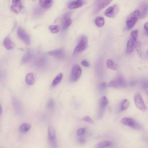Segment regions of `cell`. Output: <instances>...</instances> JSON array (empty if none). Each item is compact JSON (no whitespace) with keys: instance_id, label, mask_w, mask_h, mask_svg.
Returning a JSON list of instances; mask_svg holds the SVG:
<instances>
[{"instance_id":"24","label":"cell","mask_w":148,"mask_h":148,"mask_svg":"<svg viewBox=\"0 0 148 148\" xmlns=\"http://www.w3.org/2000/svg\"><path fill=\"white\" fill-rule=\"evenodd\" d=\"M13 105L15 111L17 113H20L21 110V106L19 101L16 98L13 99Z\"/></svg>"},{"instance_id":"23","label":"cell","mask_w":148,"mask_h":148,"mask_svg":"<svg viewBox=\"0 0 148 148\" xmlns=\"http://www.w3.org/2000/svg\"><path fill=\"white\" fill-rule=\"evenodd\" d=\"M31 128V125L28 123H23L20 126L19 130L22 133H25L29 131Z\"/></svg>"},{"instance_id":"13","label":"cell","mask_w":148,"mask_h":148,"mask_svg":"<svg viewBox=\"0 0 148 148\" xmlns=\"http://www.w3.org/2000/svg\"><path fill=\"white\" fill-rule=\"evenodd\" d=\"M136 40L132 37L128 40L127 44V53H130L132 52Z\"/></svg>"},{"instance_id":"1","label":"cell","mask_w":148,"mask_h":148,"mask_svg":"<svg viewBox=\"0 0 148 148\" xmlns=\"http://www.w3.org/2000/svg\"><path fill=\"white\" fill-rule=\"evenodd\" d=\"M126 85V82L124 77L119 75L114 80L110 82L108 86L114 88H122Z\"/></svg>"},{"instance_id":"16","label":"cell","mask_w":148,"mask_h":148,"mask_svg":"<svg viewBox=\"0 0 148 148\" xmlns=\"http://www.w3.org/2000/svg\"><path fill=\"white\" fill-rule=\"evenodd\" d=\"M25 81L26 83L29 85H32L34 83L35 79L32 73H30L27 75Z\"/></svg>"},{"instance_id":"25","label":"cell","mask_w":148,"mask_h":148,"mask_svg":"<svg viewBox=\"0 0 148 148\" xmlns=\"http://www.w3.org/2000/svg\"><path fill=\"white\" fill-rule=\"evenodd\" d=\"M32 57V53L30 52H27L23 56L22 59V62L23 63H26L30 61Z\"/></svg>"},{"instance_id":"14","label":"cell","mask_w":148,"mask_h":148,"mask_svg":"<svg viewBox=\"0 0 148 148\" xmlns=\"http://www.w3.org/2000/svg\"><path fill=\"white\" fill-rule=\"evenodd\" d=\"M22 8V5L20 2L17 3L13 4L11 6L10 9L13 12L18 14L21 10Z\"/></svg>"},{"instance_id":"5","label":"cell","mask_w":148,"mask_h":148,"mask_svg":"<svg viewBox=\"0 0 148 148\" xmlns=\"http://www.w3.org/2000/svg\"><path fill=\"white\" fill-rule=\"evenodd\" d=\"M121 123L134 129L140 130L141 129L140 125L134 119L131 118H124L122 119Z\"/></svg>"},{"instance_id":"28","label":"cell","mask_w":148,"mask_h":148,"mask_svg":"<svg viewBox=\"0 0 148 148\" xmlns=\"http://www.w3.org/2000/svg\"><path fill=\"white\" fill-rule=\"evenodd\" d=\"M130 105V102L127 99H124L122 102L121 106V111H124L127 109Z\"/></svg>"},{"instance_id":"26","label":"cell","mask_w":148,"mask_h":148,"mask_svg":"<svg viewBox=\"0 0 148 148\" xmlns=\"http://www.w3.org/2000/svg\"><path fill=\"white\" fill-rule=\"evenodd\" d=\"M110 141H105L100 142L98 143L95 147V148H103L109 146L111 145Z\"/></svg>"},{"instance_id":"22","label":"cell","mask_w":148,"mask_h":148,"mask_svg":"<svg viewBox=\"0 0 148 148\" xmlns=\"http://www.w3.org/2000/svg\"><path fill=\"white\" fill-rule=\"evenodd\" d=\"M63 77V74L60 73L58 74L53 79L51 86L52 87H54L58 84L61 81Z\"/></svg>"},{"instance_id":"38","label":"cell","mask_w":148,"mask_h":148,"mask_svg":"<svg viewBox=\"0 0 148 148\" xmlns=\"http://www.w3.org/2000/svg\"><path fill=\"white\" fill-rule=\"evenodd\" d=\"M148 22L146 23L144 25V28L147 31H148Z\"/></svg>"},{"instance_id":"32","label":"cell","mask_w":148,"mask_h":148,"mask_svg":"<svg viewBox=\"0 0 148 148\" xmlns=\"http://www.w3.org/2000/svg\"><path fill=\"white\" fill-rule=\"evenodd\" d=\"M82 120L86 122L89 123H92L93 121L92 119L89 116H86L83 118Z\"/></svg>"},{"instance_id":"11","label":"cell","mask_w":148,"mask_h":148,"mask_svg":"<svg viewBox=\"0 0 148 148\" xmlns=\"http://www.w3.org/2000/svg\"><path fill=\"white\" fill-rule=\"evenodd\" d=\"M86 3L84 0H75L70 2L68 5V8L70 9H74L79 8Z\"/></svg>"},{"instance_id":"12","label":"cell","mask_w":148,"mask_h":148,"mask_svg":"<svg viewBox=\"0 0 148 148\" xmlns=\"http://www.w3.org/2000/svg\"><path fill=\"white\" fill-rule=\"evenodd\" d=\"M48 54L57 58L62 59L64 57L65 53L62 49H58L49 51Z\"/></svg>"},{"instance_id":"30","label":"cell","mask_w":148,"mask_h":148,"mask_svg":"<svg viewBox=\"0 0 148 148\" xmlns=\"http://www.w3.org/2000/svg\"><path fill=\"white\" fill-rule=\"evenodd\" d=\"M142 44L140 41H137L136 45V48L138 54L141 57L142 54Z\"/></svg>"},{"instance_id":"8","label":"cell","mask_w":148,"mask_h":148,"mask_svg":"<svg viewBox=\"0 0 148 148\" xmlns=\"http://www.w3.org/2000/svg\"><path fill=\"white\" fill-rule=\"evenodd\" d=\"M113 0H96L95 3L94 12L97 13L110 4Z\"/></svg>"},{"instance_id":"7","label":"cell","mask_w":148,"mask_h":148,"mask_svg":"<svg viewBox=\"0 0 148 148\" xmlns=\"http://www.w3.org/2000/svg\"><path fill=\"white\" fill-rule=\"evenodd\" d=\"M17 34L18 38L26 45L30 43V39L28 34L21 27L19 26L17 30Z\"/></svg>"},{"instance_id":"31","label":"cell","mask_w":148,"mask_h":148,"mask_svg":"<svg viewBox=\"0 0 148 148\" xmlns=\"http://www.w3.org/2000/svg\"><path fill=\"white\" fill-rule=\"evenodd\" d=\"M54 106V102L53 99L51 98H50L48 101L47 104L46 106L47 108L49 109H53Z\"/></svg>"},{"instance_id":"20","label":"cell","mask_w":148,"mask_h":148,"mask_svg":"<svg viewBox=\"0 0 148 148\" xmlns=\"http://www.w3.org/2000/svg\"><path fill=\"white\" fill-rule=\"evenodd\" d=\"M48 133L49 139H56V133L54 127L49 125L48 128Z\"/></svg>"},{"instance_id":"3","label":"cell","mask_w":148,"mask_h":148,"mask_svg":"<svg viewBox=\"0 0 148 148\" xmlns=\"http://www.w3.org/2000/svg\"><path fill=\"white\" fill-rule=\"evenodd\" d=\"M87 46V38L83 35L80 38L78 44L74 50V53L76 54L83 51L86 48Z\"/></svg>"},{"instance_id":"37","label":"cell","mask_w":148,"mask_h":148,"mask_svg":"<svg viewBox=\"0 0 148 148\" xmlns=\"http://www.w3.org/2000/svg\"><path fill=\"white\" fill-rule=\"evenodd\" d=\"M100 86L102 89H104L106 87V84L105 82H102L100 84Z\"/></svg>"},{"instance_id":"40","label":"cell","mask_w":148,"mask_h":148,"mask_svg":"<svg viewBox=\"0 0 148 148\" xmlns=\"http://www.w3.org/2000/svg\"><path fill=\"white\" fill-rule=\"evenodd\" d=\"M2 111V107H1V104L0 103V115Z\"/></svg>"},{"instance_id":"2","label":"cell","mask_w":148,"mask_h":148,"mask_svg":"<svg viewBox=\"0 0 148 148\" xmlns=\"http://www.w3.org/2000/svg\"><path fill=\"white\" fill-rule=\"evenodd\" d=\"M82 72V70L81 67L77 64H74L69 77L70 81L75 82L77 81L80 77Z\"/></svg>"},{"instance_id":"19","label":"cell","mask_w":148,"mask_h":148,"mask_svg":"<svg viewBox=\"0 0 148 148\" xmlns=\"http://www.w3.org/2000/svg\"><path fill=\"white\" fill-rule=\"evenodd\" d=\"M148 6L147 4H145L142 6L141 10L139 11V17L141 19L145 18L147 16V12Z\"/></svg>"},{"instance_id":"10","label":"cell","mask_w":148,"mask_h":148,"mask_svg":"<svg viewBox=\"0 0 148 148\" xmlns=\"http://www.w3.org/2000/svg\"><path fill=\"white\" fill-rule=\"evenodd\" d=\"M70 16V12H68L65 14L62 17V29L64 30L66 29L72 23Z\"/></svg>"},{"instance_id":"35","label":"cell","mask_w":148,"mask_h":148,"mask_svg":"<svg viewBox=\"0 0 148 148\" xmlns=\"http://www.w3.org/2000/svg\"><path fill=\"white\" fill-rule=\"evenodd\" d=\"M82 64L84 66L88 67L89 66V64L88 62L86 60H83L81 62Z\"/></svg>"},{"instance_id":"15","label":"cell","mask_w":148,"mask_h":148,"mask_svg":"<svg viewBox=\"0 0 148 148\" xmlns=\"http://www.w3.org/2000/svg\"><path fill=\"white\" fill-rule=\"evenodd\" d=\"M3 44L4 47L8 50H10L13 48V44L8 36L6 37L4 39Z\"/></svg>"},{"instance_id":"39","label":"cell","mask_w":148,"mask_h":148,"mask_svg":"<svg viewBox=\"0 0 148 148\" xmlns=\"http://www.w3.org/2000/svg\"><path fill=\"white\" fill-rule=\"evenodd\" d=\"M21 0H13L12 3L15 4L20 2Z\"/></svg>"},{"instance_id":"18","label":"cell","mask_w":148,"mask_h":148,"mask_svg":"<svg viewBox=\"0 0 148 148\" xmlns=\"http://www.w3.org/2000/svg\"><path fill=\"white\" fill-rule=\"evenodd\" d=\"M39 1L41 6L45 8H50L53 3V0H39Z\"/></svg>"},{"instance_id":"4","label":"cell","mask_w":148,"mask_h":148,"mask_svg":"<svg viewBox=\"0 0 148 148\" xmlns=\"http://www.w3.org/2000/svg\"><path fill=\"white\" fill-rule=\"evenodd\" d=\"M139 16V11L138 10H136L130 14L126 22L128 28L131 29L134 26L137 22Z\"/></svg>"},{"instance_id":"9","label":"cell","mask_w":148,"mask_h":148,"mask_svg":"<svg viewBox=\"0 0 148 148\" xmlns=\"http://www.w3.org/2000/svg\"><path fill=\"white\" fill-rule=\"evenodd\" d=\"M119 10V7L117 4L113 5L108 8L105 11L104 15L110 18H113L115 16Z\"/></svg>"},{"instance_id":"6","label":"cell","mask_w":148,"mask_h":148,"mask_svg":"<svg viewBox=\"0 0 148 148\" xmlns=\"http://www.w3.org/2000/svg\"><path fill=\"white\" fill-rule=\"evenodd\" d=\"M134 101L136 107L139 110L143 112L146 111L147 107L145 105L141 95L139 93L135 94Z\"/></svg>"},{"instance_id":"29","label":"cell","mask_w":148,"mask_h":148,"mask_svg":"<svg viewBox=\"0 0 148 148\" xmlns=\"http://www.w3.org/2000/svg\"><path fill=\"white\" fill-rule=\"evenodd\" d=\"M49 29L52 33L55 34L60 31V27L58 25H53L50 26Z\"/></svg>"},{"instance_id":"33","label":"cell","mask_w":148,"mask_h":148,"mask_svg":"<svg viewBox=\"0 0 148 148\" xmlns=\"http://www.w3.org/2000/svg\"><path fill=\"white\" fill-rule=\"evenodd\" d=\"M138 31L137 30H135L133 31L131 33L132 37L136 40L138 36Z\"/></svg>"},{"instance_id":"36","label":"cell","mask_w":148,"mask_h":148,"mask_svg":"<svg viewBox=\"0 0 148 148\" xmlns=\"http://www.w3.org/2000/svg\"><path fill=\"white\" fill-rule=\"evenodd\" d=\"M79 142L81 144L85 143L86 142V140L83 138H80L78 140Z\"/></svg>"},{"instance_id":"17","label":"cell","mask_w":148,"mask_h":148,"mask_svg":"<svg viewBox=\"0 0 148 148\" xmlns=\"http://www.w3.org/2000/svg\"><path fill=\"white\" fill-rule=\"evenodd\" d=\"M107 67L113 70H117L119 68L118 65L111 59H108L106 62Z\"/></svg>"},{"instance_id":"27","label":"cell","mask_w":148,"mask_h":148,"mask_svg":"<svg viewBox=\"0 0 148 148\" xmlns=\"http://www.w3.org/2000/svg\"><path fill=\"white\" fill-rule=\"evenodd\" d=\"M95 22L96 25L99 27H103L105 21L103 17H97L95 19Z\"/></svg>"},{"instance_id":"21","label":"cell","mask_w":148,"mask_h":148,"mask_svg":"<svg viewBox=\"0 0 148 148\" xmlns=\"http://www.w3.org/2000/svg\"><path fill=\"white\" fill-rule=\"evenodd\" d=\"M108 101L105 96H103L101 99L99 103V106L101 111H103L108 104Z\"/></svg>"},{"instance_id":"34","label":"cell","mask_w":148,"mask_h":148,"mask_svg":"<svg viewBox=\"0 0 148 148\" xmlns=\"http://www.w3.org/2000/svg\"><path fill=\"white\" fill-rule=\"evenodd\" d=\"M85 131V128H81L79 129L77 132V134L78 136H81L84 133Z\"/></svg>"}]
</instances>
